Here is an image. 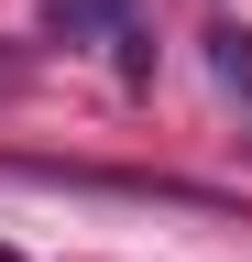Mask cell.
I'll use <instances>...</instances> for the list:
<instances>
[{
	"label": "cell",
	"mask_w": 252,
	"mask_h": 262,
	"mask_svg": "<svg viewBox=\"0 0 252 262\" xmlns=\"http://www.w3.org/2000/svg\"><path fill=\"white\" fill-rule=\"evenodd\" d=\"M219 77H230V88H252V33H219Z\"/></svg>",
	"instance_id": "cell-2"
},
{
	"label": "cell",
	"mask_w": 252,
	"mask_h": 262,
	"mask_svg": "<svg viewBox=\"0 0 252 262\" xmlns=\"http://www.w3.org/2000/svg\"><path fill=\"white\" fill-rule=\"evenodd\" d=\"M44 22H55V33H99V44L121 55V77H143V22H132V0H44Z\"/></svg>",
	"instance_id": "cell-1"
}]
</instances>
